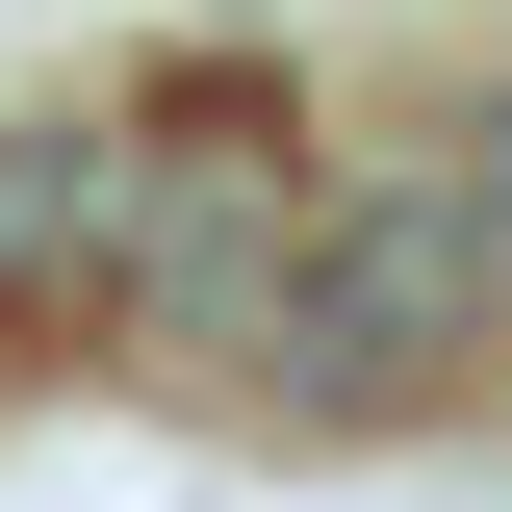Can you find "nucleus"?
Instances as JSON below:
<instances>
[{"label": "nucleus", "instance_id": "obj_3", "mask_svg": "<svg viewBox=\"0 0 512 512\" xmlns=\"http://www.w3.org/2000/svg\"><path fill=\"white\" fill-rule=\"evenodd\" d=\"M436 205H461V231L512 256V103H461V128H436Z\"/></svg>", "mask_w": 512, "mask_h": 512}, {"label": "nucleus", "instance_id": "obj_2", "mask_svg": "<svg viewBox=\"0 0 512 512\" xmlns=\"http://www.w3.org/2000/svg\"><path fill=\"white\" fill-rule=\"evenodd\" d=\"M128 256H154L128 103H26L0 128V359H128Z\"/></svg>", "mask_w": 512, "mask_h": 512}, {"label": "nucleus", "instance_id": "obj_1", "mask_svg": "<svg viewBox=\"0 0 512 512\" xmlns=\"http://www.w3.org/2000/svg\"><path fill=\"white\" fill-rule=\"evenodd\" d=\"M487 359H512V256L461 231L436 180H308L282 231H256L231 333H205V384H231V410H308V436L461 410Z\"/></svg>", "mask_w": 512, "mask_h": 512}]
</instances>
